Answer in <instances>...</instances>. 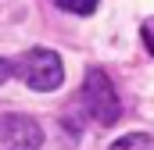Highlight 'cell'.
<instances>
[{"label":"cell","instance_id":"obj_7","mask_svg":"<svg viewBox=\"0 0 154 150\" xmlns=\"http://www.w3.org/2000/svg\"><path fill=\"white\" fill-rule=\"evenodd\" d=\"M11 75H14V64H11L7 57H0V86H4V82H7Z\"/></svg>","mask_w":154,"mask_h":150},{"label":"cell","instance_id":"obj_2","mask_svg":"<svg viewBox=\"0 0 154 150\" xmlns=\"http://www.w3.org/2000/svg\"><path fill=\"white\" fill-rule=\"evenodd\" d=\"M82 107L93 114L97 125H115L122 107H118V93L111 86V79L100 72V68H90L86 82H82Z\"/></svg>","mask_w":154,"mask_h":150},{"label":"cell","instance_id":"obj_1","mask_svg":"<svg viewBox=\"0 0 154 150\" xmlns=\"http://www.w3.org/2000/svg\"><path fill=\"white\" fill-rule=\"evenodd\" d=\"M14 75H18L29 89H36V93H54V89L65 82V64H61V57H57L54 50L32 46V50L22 54V61L14 64Z\"/></svg>","mask_w":154,"mask_h":150},{"label":"cell","instance_id":"obj_3","mask_svg":"<svg viewBox=\"0 0 154 150\" xmlns=\"http://www.w3.org/2000/svg\"><path fill=\"white\" fill-rule=\"evenodd\" d=\"M43 129L29 114H0V150H39Z\"/></svg>","mask_w":154,"mask_h":150},{"label":"cell","instance_id":"obj_4","mask_svg":"<svg viewBox=\"0 0 154 150\" xmlns=\"http://www.w3.org/2000/svg\"><path fill=\"white\" fill-rule=\"evenodd\" d=\"M111 150H154V136H147V132H129V136L115 140Z\"/></svg>","mask_w":154,"mask_h":150},{"label":"cell","instance_id":"obj_6","mask_svg":"<svg viewBox=\"0 0 154 150\" xmlns=\"http://www.w3.org/2000/svg\"><path fill=\"white\" fill-rule=\"evenodd\" d=\"M140 36H143V46H147V54H154V18H147V22L140 25Z\"/></svg>","mask_w":154,"mask_h":150},{"label":"cell","instance_id":"obj_5","mask_svg":"<svg viewBox=\"0 0 154 150\" xmlns=\"http://www.w3.org/2000/svg\"><path fill=\"white\" fill-rule=\"evenodd\" d=\"M61 11H72V14H93L100 0H54Z\"/></svg>","mask_w":154,"mask_h":150}]
</instances>
